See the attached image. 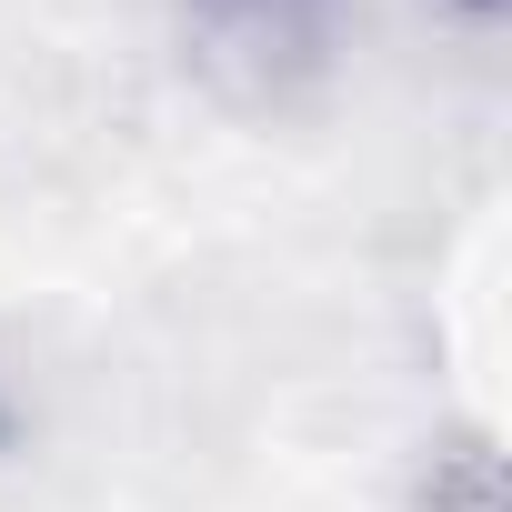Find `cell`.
I'll list each match as a JSON object with an SVG mask.
<instances>
[{"label":"cell","mask_w":512,"mask_h":512,"mask_svg":"<svg viewBox=\"0 0 512 512\" xmlns=\"http://www.w3.org/2000/svg\"><path fill=\"white\" fill-rule=\"evenodd\" d=\"M191 11V51L211 61L221 91L241 101H282L332 61V21L342 0H181Z\"/></svg>","instance_id":"cell-1"}]
</instances>
